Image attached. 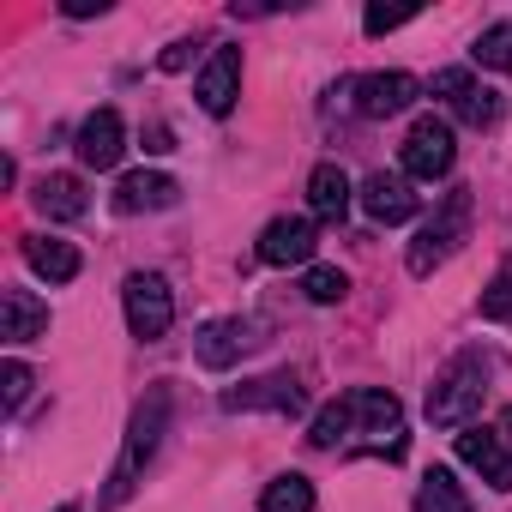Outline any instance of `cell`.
Returning a JSON list of instances; mask_svg holds the SVG:
<instances>
[{"instance_id": "1", "label": "cell", "mask_w": 512, "mask_h": 512, "mask_svg": "<svg viewBox=\"0 0 512 512\" xmlns=\"http://www.w3.org/2000/svg\"><path fill=\"white\" fill-rule=\"evenodd\" d=\"M314 452H368V458H404L410 434H404V404L380 386H356L344 398H332L314 428H308Z\"/></svg>"}, {"instance_id": "2", "label": "cell", "mask_w": 512, "mask_h": 512, "mask_svg": "<svg viewBox=\"0 0 512 512\" xmlns=\"http://www.w3.org/2000/svg\"><path fill=\"white\" fill-rule=\"evenodd\" d=\"M163 428H169V392L157 386V392H145V398H139V410H133V422H127L121 458H115V470H109V488H103V506H109V512H115V506H121V500L139 488V476H145V464H151V452H157Z\"/></svg>"}, {"instance_id": "3", "label": "cell", "mask_w": 512, "mask_h": 512, "mask_svg": "<svg viewBox=\"0 0 512 512\" xmlns=\"http://www.w3.org/2000/svg\"><path fill=\"white\" fill-rule=\"evenodd\" d=\"M470 211H476V205H470V187H452V193L440 199V211H434V217L416 229V241H410V272H416V278H428L434 266H446L452 253L470 241Z\"/></svg>"}, {"instance_id": "4", "label": "cell", "mask_w": 512, "mask_h": 512, "mask_svg": "<svg viewBox=\"0 0 512 512\" xmlns=\"http://www.w3.org/2000/svg\"><path fill=\"white\" fill-rule=\"evenodd\" d=\"M488 380V368L476 362V356H458L434 386H428V422L434 428H470V416L482 410V386Z\"/></svg>"}, {"instance_id": "5", "label": "cell", "mask_w": 512, "mask_h": 512, "mask_svg": "<svg viewBox=\"0 0 512 512\" xmlns=\"http://www.w3.org/2000/svg\"><path fill=\"white\" fill-rule=\"evenodd\" d=\"M121 308H127V332L145 338V344H157L175 326V296H169V284L157 272H133L121 284Z\"/></svg>"}, {"instance_id": "6", "label": "cell", "mask_w": 512, "mask_h": 512, "mask_svg": "<svg viewBox=\"0 0 512 512\" xmlns=\"http://www.w3.org/2000/svg\"><path fill=\"white\" fill-rule=\"evenodd\" d=\"M452 157H458L452 127L434 121V115H422V121L410 127V139H404V175H410V181H440V175L452 169Z\"/></svg>"}, {"instance_id": "7", "label": "cell", "mask_w": 512, "mask_h": 512, "mask_svg": "<svg viewBox=\"0 0 512 512\" xmlns=\"http://www.w3.org/2000/svg\"><path fill=\"white\" fill-rule=\"evenodd\" d=\"M350 97H356V115H368V121H386V115H404L410 103H416V79L410 73H362V79H350Z\"/></svg>"}, {"instance_id": "8", "label": "cell", "mask_w": 512, "mask_h": 512, "mask_svg": "<svg viewBox=\"0 0 512 512\" xmlns=\"http://www.w3.org/2000/svg\"><path fill=\"white\" fill-rule=\"evenodd\" d=\"M308 392L296 374H266V380H247L223 392V410H278V416H302Z\"/></svg>"}, {"instance_id": "9", "label": "cell", "mask_w": 512, "mask_h": 512, "mask_svg": "<svg viewBox=\"0 0 512 512\" xmlns=\"http://www.w3.org/2000/svg\"><path fill=\"white\" fill-rule=\"evenodd\" d=\"M434 97H446V103H452V115H458V121H470V127H494V121H500V97H494L488 85H476L464 67L434 73Z\"/></svg>"}, {"instance_id": "10", "label": "cell", "mask_w": 512, "mask_h": 512, "mask_svg": "<svg viewBox=\"0 0 512 512\" xmlns=\"http://www.w3.org/2000/svg\"><path fill=\"white\" fill-rule=\"evenodd\" d=\"M193 97H199L205 115H229L235 97H241V49H229V43L211 49V61H205V73H199Z\"/></svg>"}, {"instance_id": "11", "label": "cell", "mask_w": 512, "mask_h": 512, "mask_svg": "<svg viewBox=\"0 0 512 512\" xmlns=\"http://www.w3.org/2000/svg\"><path fill=\"white\" fill-rule=\"evenodd\" d=\"M458 458L488 482V488H512V452H506V440L494 434V428H458Z\"/></svg>"}, {"instance_id": "12", "label": "cell", "mask_w": 512, "mask_h": 512, "mask_svg": "<svg viewBox=\"0 0 512 512\" xmlns=\"http://www.w3.org/2000/svg\"><path fill=\"white\" fill-rule=\"evenodd\" d=\"M73 151H79V163H85V169H115V163H121V151H127V127H121V115H115V109L85 115V127H79Z\"/></svg>"}, {"instance_id": "13", "label": "cell", "mask_w": 512, "mask_h": 512, "mask_svg": "<svg viewBox=\"0 0 512 512\" xmlns=\"http://www.w3.org/2000/svg\"><path fill=\"white\" fill-rule=\"evenodd\" d=\"M314 223L308 217H272L266 235H260V260L266 266H308L314 260Z\"/></svg>"}, {"instance_id": "14", "label": "cell", "mask_w": 512, "mask_h": 512, "mask_svg": "<svg viewBox=\"0 0 512 512\" xmlns=\"http://www.w3.org/2000/svg\"><path fill=\"white\" fill-rule=\"evenodd\" d=\"M175 199H181L175 175H157V169H133V175H121V187H115V211H121V217H139V211H169Z\"/></svg>"}, {"instance_id": "15", "label": "cell", "mask_w": 512, "mask_h": 512, "mask_svg": "<svg viewBox=\"0 0 512 512\" xmlns=\"http://www.w3.org/2000/svg\"><path fill=\"white\" fill-rule=\"evenodd\" d=\"M362 211L374 217V223H404V217H416V193H410V175H386V169H374L368 181H362Z\"/></svg>"}, {"instance_id": "16", "label": "cell", "mask_w": 512, "mask_h": 512, "mask_svg": "<svg viewBox=\"0 0 512 512\" xmlns=\"http://www.w3.org/2000/svg\"><path fill=\"white\" fill-rule=\"evenodd\" d=\"M253 344H260V338H253V320H211L199 332L193 356H199V368H235L241 350H253Z\"/></svg>"}, {"instance_id": "17", "label": "cell", "mask_w": 512, "mask_h": 512, "mask_svg": "<svg viewBox=\"0 0 512 512\" xmlns=\"http://www.w3.org/2000/svg\"><path fill=\"white\" fill-rule=\"evenodd\" d=\"M49 332V308L31 290H0V338L7 344H37Z\"/></svg>"}, {"instance_id": "18", "label": "cell", "mask_w": 512, "mask_h": 512, "mask_svg": "<svg viewBox=\"0 0 512 512\" xmlns=\"http://www.w3.org/2000/svg\"><path fill=\"white\" fill-rule=\"evenodd\" d=\"M25 260H31V272L37 278H49V284H73L79 278V247L73 241H55V235H25Z\"/></svg>"}, {"instance_id": "19", "label": "cell", "mask_w": 512, "mask_h": 512, "mask_svg": "<svg viewBox=\"0 0 512 512\" xmlns=\"http://www.w3.org/2000/svg\"><path fill=\"white\" fill-rule=\"evenodd\" d=\"M31 199H37V211L55 217V223H73V217H85V205H91L79 175H43V181L31 187Z\"/></svg>"}, {"instance_id": "20", "label": "cell", "mask_w": 512, "mask_h": 512, "mask_svg": "<svg viewBox=\"0 0 512 512\" xmlns=\"http://www.w3.org/2000/svg\"><path fill=\"white\" fill-rule=\"evenodd\" d=\"M350 199H356V187H350V175H344L338 163H320V169L308 175V205H314V217L338 223V217L350 211Z\"/></svg>"}, {"instance_id": "21", "label": "cell", "mask_w": 512, "mask_h": 512, "mask_svg": "<svg viewBox=\"0 0 512 512\" xmlns=\"http://www.w3.org/2000/svg\"><path fill=\"white\" fill-rule=\"evenodd\" d=\"M416 512H470V494L452 470H428L416 488Z\"/></svg>"}, {"instance_id": "22", "label": "cell", "mask_w": 512, "mask_h": 512, "mask_svg": "<svg viewBox=\"0 0 512 512\" xmlns=\"http://www.w3.org/2000/svg\"><path fill=\"white\" fill-rule=\"evenodd\" d=\"M260 512H314V482L308 476H272L266 494H260Z\"/></svg>"}, {"instance_id": "23", "label": "cell", "mask_w": 512, "mask_h": 512, "mask_svg": "<svg viewBox=\"0 0 512 512\" xmlns=\"http://www.w3.org/2000/svg\"><path fill=\"white\" fill-rule=\"evenodd\" d=\"M470 61H476V67H488V73H512V19H500V25H488V31L476 37V49H470Z\"/></svg>"}, {"instance_id": "24", "label": "cell", "mask_w": 512, "mask_h": 512, "mask_svg": "<svg viewBox=\"0 0 512 512\" xmlns=\"http://www.w3.org/2000/svg\"><path fill=\"white\" fill-rule=\"evenodd\" d=\"M302 290H308V302H320V308H332V302H344V296H350V278H344L338 266H308V278H302Z\"/></svg>"}, {"instance_id": "25", "label": "cell", "mask_w": 512, "mask_h": 512, "mask_svg": "<svg viewBox=\"0 0 512 512\" xmlns=\"http://www.w3.org/2000/svg\"><path fill=\"white\" fill-rule=\"evenodd\" d=\"M482 320H512V260L494 266V284L482 290Z\"/></svg>"}, {"instance_id": "26", "label": "cell", "mask_w": 512, "mask_h": 512, "mask_svg": "<svg viewBox=\"0 0 512 512\" xmlns=\"http://www.w3.org/2000/svg\"><path fill=\"white\" fill-rule=\"evenodd\" d=\"M31 386H37V374H31L25 362H7V368H0V398H7V410H19V404L31 398Z\"/></svg>"}, {"instance_id": "27", "label": "cell", "mask_w": 512, "mask_h": 512, "mask_svg": "<svg viewBox=\"0 0 512 512\" xmlns=\"http://www.w3.org/2000/svg\"><path fill=\"white\" fill-rule=\"evenodd\" d=\"M410 19H416V13H386V7H368V19H362V25H368V37H386V31H398V25H410Z\"/></svg>"}, {"instance_id": "28", "label": "cell", "mask_w": 512, "mask_h": 512, "mask_svg": "<svg viewBox=\"0 0 512 512\" xmlns=\"http://www.w3.org/2000/svg\"><path fill=\"white\" fill-rule=\"evenodd\" d=\"M187 67H193V43L181 37V43H169V49H163V73H187Z\"/></svg>"}, {"instance_id": "29", "label": "cell", "mask_w": 512, "mask_h": 512, "mask_svg": "<svg viewBox=\"0 0 512 512\" xmlns=\"http://www.w3.org/2000/svg\"><path fill=\"white\" fill-rule=\"evenodd\" d=\"M91 13H109V0H67V19H91Z\"/></svg>"}, {"instance_id": "30", "label": "cell", "mask_w": 512, "mask_h": 512, "mask_svg": "<svg viewBox=\"0 0 512 512\" xmlns=\"http://www.w3.org/2000/svg\"><path fill=\"white\" fill-rule=\"evenodd\" d=\"M145 151H175V133H169V127H151V133H145Z\"/></svg>"}, {"instance_id": "31", "label": "cell", "mask_w": 512, "mask_h": 512, "mask_svg": "<svg viewBox=\"0 0 512 512\" xmlns=\"http://www.w3.org/2000/svg\"><path fill=\"white\" fill-rule=\"evenodd\" d=\"M494 434L506 440V452H512V410H500V422H494Z\"/></svg>"}, {"instance_id": "32", "label": "cell", "mask_w": 512, "mask_h": 512, "mask_svg": "<svg viewBox=\"0 0 512 512\" xmlns=\"http://www.w3.org/2000/svg\"><path fill=\"white\" fill-rule=\"evenodd\" d=\"M61 512H79V506H61Z\"/></svg>"}]
</instances>
